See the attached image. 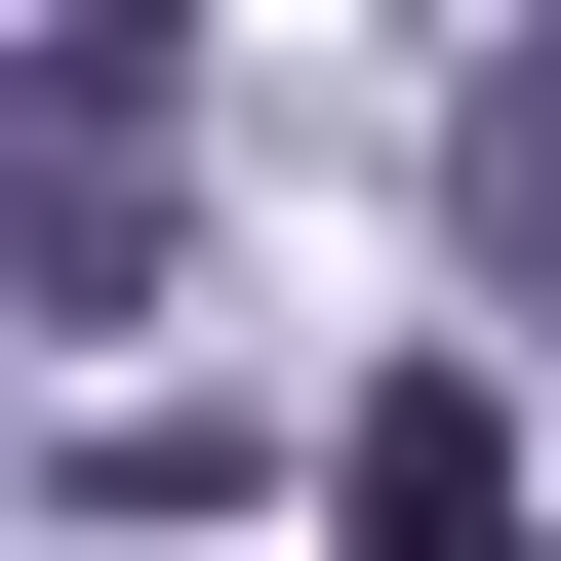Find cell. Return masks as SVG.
<instances>
[{"label": "cell", "mask_w": 561, "mask_h": 561, "mask_svg": "<svg viewBox=\"0 0 561 561\" xmlns=\"http://www.w3.org/2000/svg\"><path fill=\"white\" fill-rule=\"evenodd\" d=\"M0 280H41V321L161 280V41H41V81H0Z\"/></svg>", "instance_id": "1"}, {"label": "cell", "mask_w": 561, "mask_h": 561, "mask_svg": "<svg viewBox=\"0 0 561 561\" xmlns=\"http://www.w3.org/2000/svg\"><path fill=\"white\" fill-rule=\"evenodd\" d=\"M321 522H362V561H561V522H522V401H481V362H362Z\"/></svg>", "instance_id": "2"}, {"label": "cell", "mask_w": 561, "mask_h": 561, "mask_svg": "<svg viewBox=\"0 0 561 561\" xmlns=\"http://www.w3.org/2000/svg\"><path fill=\"white\" fill-rule=\"evenodd\" d=\"M442 201H481V280L561 321V41H481V121H442Z\"/></svg>", "instance_id": "3"}]
</instances>
